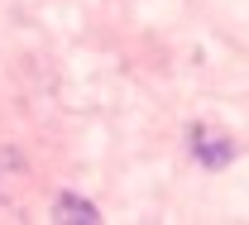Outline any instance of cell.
Masks as SVG:
<instances>
[{
    "mask_svg": "<svg viewBox=\"0 0 249 225\" xmlns=\"http://www.w3.org/2000/svg\"><path fill=\"white\" fill-rule=\"evenodd\" d=\"M53 221H77V225H87V221H101V211H96L91 201H77V196H58L53 201Z\"/></svg>",
    "mask_w": 249,
    "mask_h": 225,
    "instance_id": "7a4b0ae2",
    "label": "cell"
},
{
    "mask_svg": "<svg viewBox=\"0 0 249 225\" xmlns=\"http://www.w3.org/2000/svg\"><path fill=\"white\" fill-rule=\"evenodd\" d=\"M192 154L206 163V168H225V163L235 158V139L216 125H196L192 129Z\"/></svg>",
    "mask_w": 249,
    "mask_h": 225,
    "instance_id": "6da1fadb",
    "label": "cell"
}]
</instances>
